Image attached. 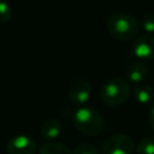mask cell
<instances>
[{
  "mask_svg": "<svg viewBox=\"0 0 154 154\" xmlns=\"http://www.w3.org/2000/svg\"><path fill=\"white\" fill-rule=\"evenodd\" d=\"M149 123H150L152 129L154 130V101L152 102L150 108H149Z\"/></svg>",
  "mask_w": 154,
  "mask_h": 154,
  "instance_id": "cell-16",
  "label": "cell"
},
{
  "mask_svg": "<svg viewBox=\"0 0 154 154\" xmlns=\"http://www.w3.org/2000/svg\"><path fill=\"white\" fill-rule=\"evenodd\" d=\"M132 95L134 99L138 102V103H150L154 100V90L152 87H149L148 84H143V83H138L134 90H132Z\"/></svg>",
  "mask_w": 154,
  "mask_h": 154,
  "instance_id": "cell-10",
  "label": "cell"
},
{
  "mask_svg": "<svg viewBox=\"0 0 154 154\" xmlns=\"http://www.w3.org/2000/svg\"><path fill=\"white\" fill-rule=\"evenodd\" d=\"M75 128L87 136H96L102 132L105 128L103 117L90 107H81L73 114Z\"/></svg>",
  "mask_w": 154,
  "mask_h": 154,
  "instance_id": "cell-2",
  "label": "cell"
},
{
  "mask_svg": "<svg viewBox=\"0 0 154 154\" xmlns=\"http://www.w3.org/2000/svg\"><path fill=\"white\" fill-rule=\"evenodd\" d=\"M142 28L147 34H153L154 35V12H149L144 14L142 18Z\"/></svg>",
  "mask_w": 154,
  "mask_h": 154,
  "instance_id": "cell-14",
  "label": "cell"
},
{
  "mask_svg": "<svg viewBox=\"0 0 154 154\" xmlns=\"http://www.w3.org/2000/svg\"><path fill=\"white\" fill-rule=\"evenodd\" d=\"M106 26L111 36L122 42H128L136 38L140 29L137 19L123 12L109 14L106 22Z\"/></svg>",
  "mask_w": 154,
  "mask_h": 154,
  "instance_id": "cell-1",
  "label": "cell"
},
{
  "mask_svg": "<svg viewBox=\"0 0 154 154\" xmlns=\"http://www.w3.org/2000/svg\"><path fill=\"white\" fill-rule=\"evenodd\" d=\"M134 54L141 60H153L154 59V35L143 34L135 38L132 46Z\"/></svg>",
  "mask_w": 154,
  "mask_h": 154,
  "instance_id": "cell-7",
  "label": "cell"
},
{
  "mask_svg": "<svg viewBox=\"0 0 154 154\" xmlns=\"http://www.w3.org/2000/svg\"><path fill=\"white\" fill-rule=\"evenodd\" d=\"M135 142L126 134H116L109 136L101 147L102 154H132Z\"/></svg>",
  "mask_w": 154,
  "mask_h": 154,
  "instance_id": "cell-4",
  "label": "cell"
},
{
  "mask_svg": "<svg viewBox=\"0 0 154 154\" xmlns=\"http://www.w3.org/2000/svg\"><path fill=\"white\" fill-rule=\"evenodd\" d=\"M137 154H154V136H147L138 141L136 146Z\"/></svg>",
  "mask_w": 154,
  "mask_h": 154,
  "instance_id": "cell-12",
  "label": "cell"
},
{
  "mask_svg": "<svg viewBox=\"0 0 154 154\" xmlns=\"http://www.w3.org/2000/svg\"><path fill=\"white\" fill-rule=\"evenodd\" d=\"M11 17H12L11 6L5 1H0V23L8 22L11 19Z\"/></svg>",
  "mask_w": 154,
  "mask_h": 154,
  "instance_id": "cell-15",
  "label": "cell"
},
{
  "mask_svg": "<svg viewBox=\"0 0 154 154\" xmlns=\"http://www.w3.org/2000/svg\"><path fill=\"white\" fill-rule=\"evenodd\" d=\"M61 130H63V125H61L60 120L57 118H49V119L45 120L43 124L41 125L40 135L47 142H52L60 136Z\"/></svg>",
  "mask_w": 154,
  "mask_h": 154,
  "instance_id": "cell-9",
  "label": "cell"
},
{
  "mask_svg": "<svg viewBox=\"0 0 154 154\" xmlns=\"http://www.w3.org/2000/svg\"><path fill=\"white\" fill-rule=\"evenodd\" d=\"M130 85L129 83L120 77L112 78L107 81L100 90V100L103 105L114 107L124 103L130 96Z\"/></svg>",
  "mask_w": 154,
  "mask_h": 154,
  "instance_id": "cell-3",
  "label": "cell"
},
{
  "mask_svg": "<svg viewBox=\"0 0 154 154\" xmlns=\"http://www.w3.org/2000/svg\"><path fill=\"white\" fill-rule=\"evenodd\" d=\"M72 153L73 154H99V150L93 143L82 142V143H79L75 147Z\"/></svg>",
  "mask_w": 154,
  "mask_h": 154,
  "instance_id": "cell-13",
  "label": "cell"
},
{
  "mask_svg": "<svg viewBox=\"0 0 154 154\" xmlns=\"http://www.w3.org/2000/svg\"><path fill=\"white\" fill-rule=\"evenodd\" d=\"M38 154H73L72 150L59 142H45L38 148Z\"/></svg>",
  "mask_w": 154,
  "mask_h": 154,
  "instance_id": "cell-11",
  "label": "cell"
},
{
  "mask_svg": "<svg viewBox=\"0 0 154 154\" xmlns=\"http://www.w3.org/2000/svg\"><path fill=\"white\" fill-rule=\"evenodd\" d=\"M36 150V141L28 135H17L10 138L6 144L7 154H35Z\"/></svg>",
  "mask_w": 154,
  "mask_h": 154,
  "instance_id": "cell-5",
  "label": "cell"
},
{
  "mask_svg": "<svg viewBox=\"0 0 154 154\" xmlns=\"http://www.w3.org/2000/svg\"><path fill=\"white\" fill-rule=\"evenodd\" d=\"M126 72V77L130 82L132 83H141L149 73V66L144 60L141 59H135L129 61V64L126 65L125 69Z\"/></svg>",
  "mask_w": 154,
  "mask_h": 154,
  "instance_id": "cell-8",
  "label": "cell"
},
{
  "mask_svg": "<svg viewBox=\"0 0 154 154\" xmlns=\"http://www.w3.org/2000/svg\"><path fill=\"white\" fill-rule=\"evenodd\" d=\"M91 94V85L87 79H76L73 81L67 89V97L71 103L82 106L84 105Z\"/></svg>",
  "mask_w": 154,
  "mask_h": 154,
  "instance_id": "cell-6",
  "label": "cell"
}]
</instances>
